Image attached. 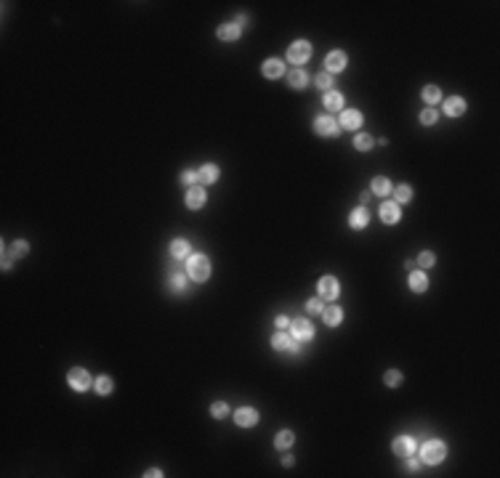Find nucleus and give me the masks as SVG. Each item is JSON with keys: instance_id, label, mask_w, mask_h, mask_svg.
<instances>
[{"instance_id": "1", "label": "nucleus", "mask_w": 500, "mask_h": 478, "mask_svg": "<svg viewBox=\"0 0 500 478\" xmlns=\"http://www.w3.org/2000/svg\"><path fill=\"white\" fill-rule=\"evenodd\" d=\"M189 276L195 282H207V276H210V263H207L205 255H192L189 258Z\"/></svg>"}, {"instance_id": "2", "label": "nucleus", "mask_w": 500, "mask_h": 478, "mask_svg": "<svg viewBox=\"0 0 500 478\" xmlns=\"http://www.w3.org/2000/svg\"><path fill=\"white\" fill-rule=\"evenodd\" d=\"M444 452L447 449H444L442 441H426L420 449V457H423V462H428V465H439L444 460Z\"/></svg>"}, {"instance_id": "3", "label": "nucleus", "mask_w": 500, "mask_h": 478, "mask_svg": "<svg viewBox=\"0 0 500 478\" xmlns=\"http://www.w3.org/2000/svg\"><path fill=\"white\" fill-rule=\"evenodd\" d=\"M309 56H311V45L306 43V40H298V43H293L288 48V59L293 61V64H306Z\"/></svg>"}, {"instance_id": "4", "label": "nucleus", "mask_w": 500, "mask_h": 478, "mask_svg": "<svg viewBox=\"0 0 500 478\" xmlns=\"http://www.w3.org/2000/svg\"><path fill=\"white\" fill-rule=\"evenodd\" d=\"M338 292H341V287H338L335 276H322V279H319V298H325V300H335V298H338Z\"/></svg>"}, {"instance_id": "5", "label": "nucleus", "mask_w": 500, "mask_h": 478, "mask_svg": "<svg viewBox=\"0 0 500 478\" xmlns=\"http://www.w3.org/2000/svg\"><path fill=\"white\" fill-rule=\"evenodd\" d=\"M69 385H72L75 391H88L91 388V375L86 372V369L75 367L72 372H69Z\"/></svg>"}, {"instance_id": "6", "label": "nucleus", "mask_w": 500, "mask_h": 478, "mask_svg": "<svg viewBox=\"0 0 500 478\" xmlns=\"http://www.w3.org/2000/svg\"><path fill=\"white\" fill-rule=\"evenodd\" d=\"M234 422H237L240 428H253V425L258 422V412L250 409V406H242V409L234 412Z\"/></svg>"}, {"instance_id": "7", "label": "nucleus", "mask_w": 500, "mask_h": 478, "mask_svg": "<svg viewBox=\"0 0 500 478\" xmlns=\"http://www.w3.org/2000/svg\"><path fill=\"white\" fill-rule=\"evenodd\" d=\"M314 130L322 136H338V125H335L333 117H317L314 120Z\"/></svg>"}, {"instance_id": "8", "label": "nucleus", "mask_w": 500, "mask_h": 478, "mask_svg": "<svg viewBox=\"0 0 500 478\" xmlns=\"http://www.w3.org/2000/svg\"><path fill=\"white\" fill-rule=\"evenodd\" d=\"M202 205H205V191L200 189V186H192L187 191V207H189V210H200Z\"/></svg>"}, {"instance_id": "9", "label": "nucleus", "mask_w": 500, "mask_h": 478, "mask_svg": "<svg viewBox=\"0 0 500 478\" xmlns=\"http://www.w3.org/2000/svg\"><path fill=\"white\" fill-rule=\"evenodd\" d=\"M381 218L386 223H397L399 218H402V213H399V205L397 202H383L381 205Z\"/></svg>"}, {"instance_id": "10", "label": "nucleus", "mask_w": 500, "mask_h": 478, "mask_svg": "<svg viewBox=\"0 0 500 478\" xmlns=\"http://www.w3.org/2000/svg\"><path fill=\"white\" fill-rule=\"evenodd\" d=\"M444 112H447L450 117H458V114L466 112V101H463L460 96H452V98H447V101H444Z\"/></svg>"}, {"instance_id": "11", "label": "nucleus", "mask_w": 500, "mask_h": 478, "mask_svg": "<svg viewBox=\"0 0 500 478\" xmlns=\"http://www.w3.org/2000/svg\"><path fill=\"white\" fill-rule=\"evenodd\" d=\"M367 221H370V215H367L365 207H357V210H351V215H349V226L351 229H365Z\"/></svg>"}, {"instance_id": "12", "label": "nucleus", "mask_w": 500, "mask_h": 478, "mask_svg": "<svg viewBox=\"0 0 500 478\" xmlns=\"http://www.w3.org/2000/svg\"><path fill=\"white\" fill-rule=\"evenodd\" d=\"M293 335L298 337V340H309V337L314 335V329H311V324L306 319H298V321H293Z\"/></svg>"}, {"instance_id": "13", "label": "nucleus", "mask_w": 500, "mask_h": 478, "mask_svg": "<svg viewBox=\"0 0 500 478\" xmlns=\"http://www.w3.org/2000/svg\"><path fill=\"white\" fill-rule=\"evenodd\" d=\"M394 452L402 454V457H410V454L415 452V441H412V438H407V436L397 438V441H394Z\"/></svg>"}, {"instance_id": "14", "label": "nucleus", "mask_w": 500, "mask_h": 478, "mask_svg": "<svg viewBox=\"0 0 500 478\" xmlns=\"http://www.w3.org/2000/svg\"><path fill=\"white\" fill-rule=\"evenodd\" d=\"M341 125L349 128V130H357L359 125H362V114H359L357 109H354V112H343L341 114Z\"/></svg>"}, {"instance_id": "15", "label": "nucleus", "mask_w": 500, "mask_h": 478, "mask_svg": "<svg viewBox=\"0 0 500 478\" xmlns=\"http://www.w3.org/2000/svg\"><path fill=\"white\" fill-rule=\"evenodd\" d=\"M325 64H327V69H330V72H341V69L346 67V53H341V51H333V53L327 56V61H325Z\"/></svg>"}, {"instance_id": "16", "label": "nucleus", "mask_w": 500, "mask_h": 478, "mask_svg": "<svg viewBox=\"0 0 500 478\" xmlns=\"http://www.w3.org/2000/svg\"><path fill=\"white\" fill-rule=\"evenodd\" d=\"M325 109H330V112L343 109V96L338 93V90H327L325 93Z\"/></svg>"}, {"instance_id": "17", "label": "nucleus", "mask_w": 500, "mask_h": 478, "mask_svg": "<svg viewBox=\"0 0 500 478\" xmlns=\"http://www.w3.org/2000/svg\"><path fill=\"white\" fill-rule=\"evenodd\" d=\"M322 319H325V324L335 327V324H341L343 314H341V308H338V306H330V308H325V311H322Z\"/></svg>"}, {"instance_id": "18", "label": "nucleus", "mask_w": 500, "mask_h": 478, "mask_svg": "<svg viewBox=\"0 0 500 478\" xmlns=\"http://www.w3.org/2000/svg\"><path fill=\"white\" fill-rule=\"evenodd\" d=\"M216 178H218V167H216V165H202V167H200L197 181H202V183H213Z\"/></svg>"}, {"instance_id": "19", "label": "nucleus", "mask_w": 500, "mask_h": 478, "mask_svg": "<svg viewBox=\"0 0 500 478\" xmlns=\"http://www.w3.org/2000/svg\"><path fill=\"white\" fill-rule=\"evenodd\" d=\"M426 287H428V279H426V274H420V271H412V274H410V290H412V292H426Z\"/></svg>"}, {"instance_id": "20", "label": "nucleus", "mask_w": 500, "mask_h": 478, "mask_svg": "<svg viewBox=\"0 0 500 478\" xmlns=\"http://www.w3.org/2000/svg\"><path fill=\"white\" fill-rule=\"evenodd\" d=\"M293 441H296L293 430H280V433H277V438H274V446H277V449H290V446H293Z\"/></svg>"}, {"instance_id": "21", "label": "nucleus", "mask_w": 500, "mask_h": 478, "mask_svg": "<svg viewBox=\"0 0 500 478\" xmlns=\"http://www.w3.org/2000/svg\"><path fill=\"white\" fill-rule=\"evenodd\" d=\"M272 345L277 351H288V348H296V343H293V337L290 335H285V332H280V335H274L272 337Z\"/></svg>"}, {"instance_id": "22", "label": "nucleus", "mask_w": 500, "mask_h": 478, "mask_svg": "<svg viewBox=\"0 0 500 478\" xmlns=\"http://www.w3.org/2000/svg\"><path fill=\"white\" fill-rule=\"evenodd\" d=\"M288 82H290V88H303L306 82H309V77H306L303 69H293V72L288 75Z\"/></svg>"}, {"instance_id": "23", "label": "nucleus", "mask_w": 500, "mask_h": 478, "mask_svg": "<svg viewBox=\"0 0 500 478\" xmlns=\"http://www.w3.org/2000/svg\"><path fill=\"white\" fill-rule=\"evenodd\" d=\"M264 75H266V77H280V75H282V61H280V59L264 61Z\"/></svg>"}, {"instance_id": "24", "label": "nucleus", "mask_w": 500, "mask_h": 478, "mask_svg": "<svg viewBox=\"0 0 500 478\" xmlns=\"http://www.w3.org/2000/svg\"><path fill=\"white\" fill-rule=\"evenodd\" d=\"M218 37H221V40H237V37H240V27H237V24L218 27Z\"/></svg>"}, {"instance_id": "25", "label": "nucleus", "mask_w": 500, "mask_h": 478, "mask_svg": "<svg viewBox=\"0 0 500 478\" xmlns=\"http://www.w3.org/2000/svg\"><path fill=\"white\" fill-rule=\"evenodd\" d=\"M373 191L378 197H386L389 191H391V183H389V178H383V175H378V178H373Z\"/></svg>"}, {"instance_id": "26", "label": "nucleus", "mask_w": 500, "mask_h": 478, "mask_svg": "<svg viewBox=\"0 0 500 478\" xmlns=\"http://www.w3.org/2000/svg\"><path fill=\"white\" fill-rule=\"evenodd\" d=\"M187 252H189L187 239H173V244H171V255H173V258H184Z\"/></svg>"}, {"instance_id": "27", "label": "nucleus", "mask_w": 500, "mask_h": 478, "mask_svg": "<svg viewBox=\"0 0 500 478\" xmlns=\"http://www.w3.org/2000/svg\"><path fill=\"white\" fill-rule=\"evenodd\" d=\"M27 252H29V244L24 242V239H16V242L11 244V255L13 258H24Z\"/></svg>"}, {"instance_id": "28", "label": "nucleus", "mask_w": 500, "mask_h": 478, "mask_svg": "<svg viewBox=\"0 0 500 478\" xmlns=\"http://www.w3.org/2000/svg\"><path fill=\"white\" fill-rule=\"evenodd\" d=\"M373 144H375V141H373V138L367 136V133H359L357 138H354V146H357L359 152H367V149H373Z\"/></svg>"}, {"instance_id": "29", "label": "nucleus", "mask_w": 500, "mask_h": 478, "mask_svg": "<svg viewBox=\"0 0 500 478\" xmlns=\"http://www.w3.org/2000/svg\"><path fill=\"white\" fill-rule=\"evenodd\" d=\"M96 393L99 396H106V393H112V380L109 377H96Z\"/></svg>"}, {"instance_id": "30", "label": "nucleus", "mask_w": 500, "mask_h": 478, "mask_svg": "<svg viewBox=\"0 0 500 478\" xmlns=\"http://www.w3.org/2000/svg\"><path fill=\"white\" fill-rule=\"evenodd\" d=\"M423 98H426V104H436L442 98V90L436 88V85H428L426 90H423Z\"/></svg>"}, {"instance_id": "31", "label": "nucleus", "mask_w": 500, "mask_h": 478, "mask_svg": "<svg viewBox=\"0 0 500 478\" xmlns=\"http://www.w3.org/2000/svg\"><path fill=\"white\" fill-rule=\"evenodd\" d=\"M317 82L319 88H325V90H333V77H330V72H322V75H317Z\"/></svg>"}, {"instance_id": "32", "label": "nucleus", "mask_w": 500, "mask_h": 478, "mask_svg": "<svg viewBox=\"0 0 500 478\" xmlns=\"http://www.w3.org/2000/svg\"><path fill=\"white\" fill-rule=\"evenodd\" d=\"M397 199H399V202H410V199H412V189L407 186V183L397 186Z\"/></svg>"}, {"instance_id": "33", "label": "nucleus", "mask_w": 500, "mask_h": 478, "mask_svg": "<svg viewBox=\"0 0 500 478\" xmlns=\"http://www.w3.org/2000/svg\"><path fill=\"white\" fill-rule=\"evenodd\" d=\"M383 383H386V385H389V388H397V385H399V383H402V375H399V372H394V369H391V372H386V377H383Z\"/></svg>"}, {"instance_id": "34", "label": "nucleus", "mask_w": 500, "mask_h": 478, "mask_svg": "<svg viewBox=\"0 0 500 478\" xmlns=\"http://www.w3.org/2000/svg\"><path fill=\"white\" fill-rule=\"evenodd\" d=\"M306 311H309V314H322V311H325V306H322V298H311L309 303H306Z\"/></svg>"}, {"instance_id": "35", "label": "nucleus", "mask_w": 500, "mask_h": 478, "mask_svg": "<svg viewBox=\"0 0 500 478\" xmlns=\"http://www.w3.org/2000/svg\"><path fill=\"white\" fill-rule=\"evenodd\" d=\"M210 412H213V417H226V414H229V406H226L224 401H216V404L210 406Z\"/></svg>"}, {"instance_id": "36", "label": "nucleus", "mask_w": 500, "mask_h": 478, "mask_svg": "<svg viewBox=\"0 0 500 478\" xmlns=\"http://www.w3.org/2000/svg\"><path fill=\"white\" fill-rule=\"evenodd\" d=\"M436 117H439V114H436L434 109L420 112V122H423V125H434V122H436Z\"/></svg>"}, {"instance_id": "37", "label": "nucleus", "mask_w": 500, "mask_h": 478, "mask_svg": "<svg viewBox=\"0 0 500 478\" xmlns=\"http://www.w3.org/2000/svg\"><path fill=\"white\" fill-rule=\"evenodd\" d=\"M418 263H420L423 268H431V266H434V252H420Z\"/></svg>"}, {"instance_id": "38", "label": "nucleus", "mask_w": 500, "mask_h": 478, "mask_svg": "<svg viewBox=\"0 0 500 478\" xmlns=\"http://www.w3.org/2000/svg\"><path fill=\"white\" fill-rule=\"evenodd\" d=\"M195 181H197V173H192V170H184L181 173V183H184V186H192Z\"/></svg>"}, {"instance_id": "39", "label": "nucleus", "mask_w": 500, "mask_h": 478, "mask_svg": "<svg viewBox=\"0 0 500 478\" xmlns=\"http://www.w3.org/2000/svg\"><path fill=\"white\" fill-rule=\"evenodd\" d=\"M184 284H187V279H184L181 274H176L173 276V290H184Z\"/></svg>"}, {"instance_id": "40", "label": "nucleus", "mask_w": 500, "mask_h": 478, "mask_svg": "<svg viewBox=\"0 0 500 478\" xmlns=\"http://www.w3.org/2000/svg\"><path fill=\"white\" fill-rule=\"evenodd\" d=\"M407 470H410V473H418V470H420V462H418V460H410V462H407Z\"/></svg>"}, {"instance_id": "41", "label": "nucleus", "mask_w": 500, "mask_h": 478, "mask_svg": "<svg viewBox=\"0 0 500 478\" xmlns=\"http://www.w3.org/2000/svg\"><path fill=\"white\" fill-rule=\"evenodd\" d=\"M277 327H280V329L288 327V316H277Z\"/></svg>"}, {"instance_id": "42", "label": "nucleus", "mask_w": 500, "mask_h": 478, "mask_svg": "<svg viewBox=\"0 0 500 478\" xmlns=\"http://www.w3.org/2000/svg\"><path fill=\"white\" fill-rule=\"evenodd\" d=\"M3 268H11V252H5V255H3Z\"/></svg>"}, {"instance_id": "43", "label": "nucleus", "mask_w": 500, "mask_h": 478, "mask_svg": "<svg viewBox=\"0 0 500 478\" xmlns=\"http://www.w3.org/2000/svg\"><path fill=\"white\" fill-rule=\"evenodd\" d=\"M144 476H149V478H157V476H163V473H160V470H157V468H152V470H149V473H144Z\"/></svg>"}]
</instances>
